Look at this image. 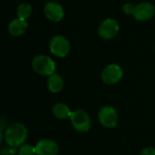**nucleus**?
Segmentation results:
<instances>
[{
	"mask_svg": "<svg viewBox=\"0 0 155 155\" xmlns=\"http://www.w3.org/2000/svg\"><path fill=\"white\" fill-rule=\"evenodd\" d=\"M5 143L11 148H19L25 144L28 137V130L21 123H14L8 125L3 134Z\"/></svg>",
	"mask_w": 155,
	"mask_h": 155,
	"instance_id": "f257e3e1",
	"label": "nucleus"
},
{
	"mask_svg": "<svg viewBox=\"0 0 155 155\" xmlns=\"http://www.w3.org/2000/svg\"><path fill=\"white\" fill-rule=\"evenodd\" d=\"M32 67L36 74L48 77L55 74L56 70L55 62L51 57L45 54H38L35 56L32 61Z\"/></svg>",
	"mask_w": 155,
	"mask_h": 155,
	"instance_id": "f03ea898",
	"label": "nucleus"
},
{
	"mask_svg": "<svg viewBox=\"0 0 155 155\" xmlns=\"http://www.w3.org/2000/svg\"><path fill=\"white\" fill-rule=\"evenodd\" d=\"M69 120L73 128L79 133H86L91 129V117L84 110L77 109L73 111Z\"/></svg>",
	"mask_w": 155,
	"mask_h": 155,
	"instance_id": "7ed1b4c3",
	"label": "nucleus"
},
{
	"mask_svg": "<svg viewBox=\"0 0 155 155\" xmlns=\"http://www.w3.org/2000/svg\"><path fill=\"white\" fill-rule=\"evenodd\" d=\"M98 120L100 124L105 128H114L118 124V113L116 109L110 105H104L99 109Z\"/></svg>",
	"mask_w": 155,
	"mask_h": 155,
	"instance_id": "20e7f679",
	"label": "nucleus"
},
{
	"mask_svg": "<svg viewBox=\"0 0 155 155\" xmlns=\"http://www.w3.org/2000/svg\"><path fill=\"white\" fill-rule=\"evenodd\" d=\"M124 76V71L122 67L116 64H111L107 65L101 74L102 81L109 85L116 84L119 83Z\"/></svg>",
	"mask_w": 155,
	"mask_h": 155,
	"instance_id": "39448f33",
	"label": "nucleus"
},
{
	"mask_svg": "<svg viewBox=\"0 0 155 155\" xmlns=\"http://www.w3.org/2000/svg\"><path fill=\"white\" fill-rule=\"evenodd\" d=\"M51 53L57 57H65L70 51V43L63 35H54L49 44Z\"/></svg>",
	"mask_w": 155,
	"mask_h": 155,
	"instance_id": "423d86ee",
	"label": "nucleus"
},
{
	"mask_svg": "<svg viewBox=\"0 0 155 155\" xmlns=\"http://www.w3.org/2000/svg\"><path fill=\"white\" fill-rule=\"evenodd\" d=\"M119 24L113 18H107L102 22L98 28L99 35L106 40L115 37L119 32Z\"/></svg>",
	"mask_w": 155,
	"mask_h": 155,
	"instance_id": "0eeeda50",
	"label": "nucleus"
},
{
	"mask_svg": "<svg viewBox=\"0 0 155 155\" xmlns=\"http://www.w3.org/2000/svg\"><path fill=\"white\" fill-rule=\"evenodd\" d=\"M36 155H57L59 146L56 142L51 139H41L35 144Z\"/></svg>",
	"mask_w": 155,
	"mask_h": 155,
	"instance_id": "6e6552de",
	"label": "nucleus"
},
{
	"mask_svg": "<svg viewBox=\"0 0 155 155\" xmlns=\"http://www.w3.org/2000/svg\"><path fill=\"white\" fill-rule=\"evenodd\" d=\"M154 6L149 2H143L135 5L134 16L138 21H148L154 15Z\"/></svg>",
	"mask_w": 155,
	"mask_h": 155,
	"instance_id": "1a4fd4ad",
	"label": "nucleus"
},
{
	"mask_svg": "<svg viewBox=\"0 0 155 155\" xmlns=\"http://www.w3.org/2000/svg\"><path fill=\"white\" fill-rule=\"evenodd\" d=\"M45 16L53 22H59L64 16V11L62 5L56 2H49L44 8Z\"/></svg>",
	"mask_w": 155,
	"mask_h": 155,
	"instance_id": "9d476101",
	"label": "nucleus"
},
{
	"mask_svg": "<svg viewBox=\"0 0 155 155\" xmlns=\"http://www.w3.org/2000/svg\"><path fill=\"white\" fill-rule=\"evenodd\" d=\"M28 28V23L26 20L22 18H16L9 23L8 30L9 33L14 36H20L24 35Z\"/></svg>",
	"mask_w": 155,
	"mask_h": 155,
	"instance_id": "9b49d317",
	"label": "nucleus"
},
{
	"mask_svg": "<svg viewBox=\"0 0 155 155\" xmlns=\"http://www.w3.org/2000/svg\"><path fill=\"white\" fill-rule=\"evenodd\" d=\"M47 88L53 94L60 93L64 88V79L58 74L50 75L47 79Z\"/></svg>",
	"mask_w": 155,
	"mask_h": 155,
	"instance_id": "f8f14e48",
	"label": "nucleus"
},
{
	"mask_svg": "<svg viewBox=\"0 0 155 155\" xmlns=\"http://www.w3.org/2000/svg\"><path fill=\"white\" fill-rule=\"evenodd\" d=\"M52 113H53L54 116L56 117L57 119L65 120V119L70 118L73 112L70 110V108L65 104H64V103H56L52 107Z\"/></svg>",
	"mask_w": 155,
	"mask_h": 155,
	"instance_id": "ddd939ff",
	"label": "nucleus"
},
{
	"mask_svg": "<svg viewBox=\"0 0 155 155\" xmlns=\"http://www.w3.org/2000/svg\"><path fill=\"white\" fill-rule=\"evenodd\" d=\"M32 6L30 4L28 3H22L19 5V6L17 7V15L18 18H22L26 20L32 14Z\"/></svg>",
	"mask_w": 155,
	"mask_h": 155,
	"instance_id": "4468645a",
	"label": "nucleus"
},
{
	"mask_svg": "<svg viewBox=\"0 0 155 155\" xmlns=\"http://www.w3.org/2000/svg\"><path fill=\"white\" fill-rule=\"evenodd\" d=\"M17 155H36L35 146L31 144H23L18 148Z\"/></svg>",
	"mask_w": 155,
	"mask_h": 155,
	"instance_id": "2eb2a0df",
	"label": "nucleus"
},
{
	"mask_svg": "<svg viewBox=\"0 0 155 155\" xmlns=\"http://www.w3.org/2000/svg\"><path fill=\"white\" fill-rule=\"evenodd\" d=\"M134 10H135V5H134L131 3H127V4L124 5V6H123V11L126 15H134Z\"/></svg>",
	"mask_w": 155,
	"mask_h": 155,
	"instance_id": "dca6fc26",
	"label": "nucleus"
},
{
	"mask_svg": "<svg viewBox=\"0 0 155 155\" xmlns=\"http://www.w3.org/2000/svg\"><path fill=\"white\" fill-rule=\"evenodd\" d=\"M140 155H155V148H153V147H146L141 152Z\"/></svg>",
	"mask_w": 155,
	"mask_h": 155,
	"instance_id": "f3484780",
	"label": "nucleus"
}]
</instances>
